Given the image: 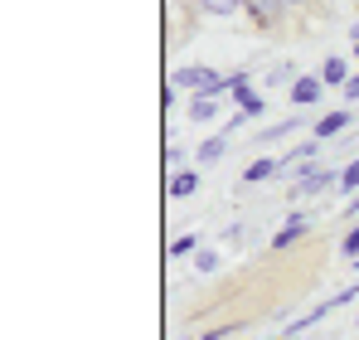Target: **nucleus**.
<instances>
[{"instance_id": "nucleus-1", "label": "nucleus", "mask_w": 359, "mask_h": 340, "mask_svg": "<svg viewBox=\"0 0 359 340\" xmlns=\"http://www.w3.org/2000/svg\"><path fill=\"white\" fill-rule=\"evenodd\" d=\"M170 83H175V88H189L194 98H199V93H204V98H229V73L204 68V63H184V68H175Z\"/></svg>"}, {"instance_id": "nucleus-2", "label": "nucleus", "mask_w": 359, "mask_h": 340, "mask_svg": "<svg viewBox=\"0 0 359 340\" xmlns=\"http://www.w3.org/2000/svg\"><path fill=\"white\" fill-rule=\"evenodd\" d=\"M229 98H233V107H238L248 122H257V117L267 112V103H262V93L252 88V73H248V68L229 73Z\"/></svg>"}, {"instance_id": "nucleus-3", "label": "nucleus", "mask_w": 359, "mask_h": 340, "mask_svg": "<svg viewBox=\"0 0 359 340\" xmlns=\"http://www.w3.org/2000/svg\"><path fill=\"white\" fill-rule=\"evenodd\" d=\"M330 190H340V170L330 166H316L311 175H301V180H292V190H287V200H311V195H330Z\"/></svg>"}, {"instance_id": "nucleus-4", "label": "nucleus", "mask_w": 359, "mask_h": 340, "mask_svg": "<svg viewBox=\"0 0 359 340\" xmlns=\"http://www.w3.org/2000/svg\"><path fill=\"white\" fill-rule=\"evenodd\" d=\"M350 122H355V112L350 107H335V112H325L320 122H311V136L325 146V141H340V136H350Z\"/></svg>"}, {"instance_id": "nucleus-5", "label": "nucleus", "mask_w": 359, "mask_h": 340, "mask_svg": "<svg viewBox=\"0 0 359 340\" xmlns=\"http://www.w3.org/2000/svg\"><path fill=\"white\" fill-rule=\"evenodd\" d=\"M243 10H248V20H252L257 30H272V25H277V20H282L292 5H287V0H248Z\"/></svg>"}, {"instance_id": "nucleus-6", "label": "nucleus", "mask_w": 359, "mask_h": 340, "mask_svg": "<svg viewBox=\"0 0 359 340\" xmlns=\"http://www.w3.org/2000/svg\"><path fill=\"white\" fill-rule=\"evenodd\" d=\"M287 93H292V107H316L320 93H325V83H320V73H301Z\"/></svg>"}, {"instance_id": "nucleus-7", "label": "nucleus", "mask_w": 359, "mask_h": 340, "mask_svg": "<svg viewBox=\"0 0 359 340\" xmlns=\"http://www.w3.org/2000/svg\"><path fill=\"white\" fill-rule=\"evenodd\" d=\"M306 228H311V219H306V214H292L287 224H282L277 233H272V238H267V248H272V253L292 248V243H301V238H306Z\"/></svg>"}, {"instance_id": "nucleus-8", "label": "nucleus", "mask_w": 359, "mask_h": 340, "mask_svg": "<svg viewBox=\"0 0 359 340\" xmlns=\"http://www.w3.org/2000/svg\"><path fill=\"white\" fill-rule=\"evenodd\" d=\"M277 175H282V156H257L243 170V185H262V180H277Z\"/></svg>"}, {"instance_id": "nucleus-9", "label": "nucleus", "mask_w": 359, "mask_h": 340, "mask_svg": "<svg viewBox=\"0 0 359 340\" xmlns=\"http://www.w3.org/2000/svg\"><path fill=\"white\" fill-rule=\"evenodd\" d=\"M350 78H355V73H350V58L345 54H330L320 63V83H325V88H345Z\"/></svg>"}, {"instance_id": "nucleus-10", "label": "nucleus", "mask_w": 359, "mask_h": 340, "mask_svg": "<svg viewBox=\"0 0 359 340\" xmlns=\"http://www.w3.org/2000/svg\"><path fill=\"white\" fill-rule=\"evenodd\" d=\"M224 151H229V136H224V131H214L209 141H199L194 161H199V166H214V161H224Z\"/></svg>"}, {"instance_id": "nucleus-11", "label": "nucleus", "mask_w": 359, "mask_h": 340, "mask_svg": "<svg viewBox=\"0 0 359 340\" xmlns=\"http://www.w3.org/2000/svg\"><path fill=\"white\" fill-rule=\"evenodd\" d=\"M316 156H320V141H316V136H311V141H297V146L282 156V170H297V166H306V161H316Z\"/></svg>"}, {"instance_id": "nucleus-12", "label": "nucleus", "mask_w": 359, "mask_h": 340, "mask_svg": "<svg viewBox=\"0 0 359 340\" xmlns=\"http://www.w3.org/2000/svg\"><path fill=\"white\" fill-rule=\"evenodd\" d=\"M194 190H199V170H175V175H170V200H189V195H194Z\"/></svg>"}, {"instance_id": "nucleus-13", "label": "nucleus", "mask_w": 359, "mask_h": 340, "mask_svg": "<svg viewBox=\"0 0 359 340\" xmlns=\"http://www.w3.org/2000/svg\"><path fill=\"white\" fill-rule=\"evenodd\" d=\"M219 107H224V98H194L189 103V122H219Z\"/></svg>"}, {"instance_id": "nucleus-14", "label": "nucleus", "mask_w": 359, "mask_h": 340, "mask_svg": "<svg viewBox=\"0 0 359 340\" xmlns=\"http://www.w3.org/2000/svg\"><path fill=\"white\" fill-rule=\"evenodd\" d=\"M292 131H297V122H277V126H262L252 141H257V146H272V141H287Z\"/></svg>"}, {"instance_id": "nucleus-15", "label": "nucleus", "mask_w": 359, "mask_h": 340, "mask_svg": "<svg viewBox=\"0 0 359 340\" xmlns=\"http://www.w3.org/2000/svg\"><path fill=\"white\" fill-rule=\"evenodd\" d=\"M248 0H199V10L204 15H214V20H224V15H238Z\"/></svg>"}, {"instance_id": "nucleus-16", "label": "nucleus", "mask_w": 359, "mask_h": 340, "mask_svg": "<svg viewBox=\"0 0 359 340\" xmlns=\"http://www.w3.org/2000/svg\"><path fill=\"white\" fill-rule=\"evenodd\" d=\"M165 253H170V258H194V253H199V233H180V238H170Z\"/></svg>"}, {"instance_id": "nucleus-17", "label": "nucleus", "mask_w": 359, "mask_h": 340, "mask_svg": "<svg viewBox=\"0 0 359 340\" xmlns=\"http://www.w3.org/2000/svg\"><path fill=\"white\" fill-rule=\"evenodd\" d=\"M301 73H297V63H277L272 73H267V88H292Z\"/></svg>"}, {"instance_id": "nucleus-18", "label": "nucleus", "mask_w": 359, "mask_h": 340, "mask_svg": "<svg viewBox=\"0 0 359 340\" xmlns=\"http://www.w3.org/2000/svg\"><path fill=\"white\" fill-rule=\"evenodd\" d=\"M340 195H350V200L359 195V161H350V166H340Z\"/></svg>"}, {"instance_id": "nucleus-19", "label": "nucleus", "mask_w": 359, "mask_h": 340, "mask_svg": "<svg viewBox=\"0 0 359 340\" xmlns=\"http://www.w3.org/2000/svg\"><path fill=\"white\" fill-rule=\"evenodd\" d=\"M194 273H204V277L219 273V253H214V248H199V253H194Z\"/></svg>"}, {"instance_id": "nucleus-20", "label": "nucleus", "mask_w": 359, "mask_h": 340, "mask_svg": "<svg viewBox=\"0 0 359 340\" xmlns=\"http://www.w3.org/2000/svg\"><path fill=\"white\" fill-rule=\"evenodd\" d=\"M340 258H345V263H355V258H359V224L340 238Z\"/></svg>"}, {"instance_id": "nucleus-21", "label": "nucleus", "mask_w": 359, "mask_h": 340, "mask_svg": "<svg viewBox=\"0 0 359 340\" xmlns=\"http://www.w3.org/2000/svg\"><path fill=\"white\" fill-rule=\"evenodd\" d=\"M184 161H189V151H184V146H165V166H170V175L184 170Z\"/></svg>"}, {"instance_id": "nucleus-22", "label": "nucleus", "mask_w": 359, "mask_h": 340, "mask_svg": "<svg viewBox=\"0 0 359 340\" xmlns=\"http://www.w3.org/2000/svg\"><path fill=\"white\" fill-rule=\"evenodd\" d=\"M243 122H248V117H243V112H238V107H233V117H229V122H224V126H219V131H224V136H233V131H238Z\"/></svg>"}, {"instance_id": "nucleus-23", "label": "nucleus", "mask_w": 359, "mask_h": 340, "mask_svg": "<svg viewBox=\"0 0 359 340\" xmlns=\"http://www.w3.org/2000/svg\"><path fill=\"white\" fill-rule=\"evenodd\" d=\"M345 98H350V103H359V73L350 78V83H345Z\"/></svg>"}, {"instance_id": "nucleus-24", "label": "nucleus", "mask_w": 359, "mask_h": 340, "mask_svg": "<svg viewBox=\"0 0 359 340\" xmlns=\"http://www.w3.org/2000/svg\"><path fill=\"white\" fill-rule=\"evenodd\" d=\"M345 219H359V195L350 200V204H345Z\"/></svg>"}, {"instance_id": "nucleus-25", "label": "nucleus", "mask_w": 359, "mask_h": 340, "mask_svg": "<svg viewBox=\"0 0 359 340\" xmlns=\"http://www.w3.org/2000/svg\"><path fill=\"white\" fill-rule=\"evenodd\" d=\"M350 54H359V20H355V30H350Z\"/></svg>"}, {"instance_id": "nucleus-26", "label": "nucleus", "mask_w": 359, "mask_h": 340, "mask_svg": "<svg viewBox=\"0 0 359 340\" xmlns=\"http://www.w3.org/2000/svg\"><path fill=\"white\" fill-rule=\"evenodd\" d=\"M287 5H306V0H287Z\"/></svg>"}, {"instance_id": "nucleus-27", "label": "nucleus", "mask_w": 359, "mask_h": 340, "mask_svg": "<svg viewBox=\"0 0 359 340\" xmlns=\"http://www.w3.org/2000/svg\"><path fill=\"white\" fill-rule=\"evenodd\" d=\"M350 268H355V273H359V258H355V263H350Z\"/></svg>"}, {"instance_id": "nucleus-28", "label": "nucleus", "mask_w": 359, "mask_h": 340, "mask_svg": "<svg viewBox=\"0 0 359 340\" xmlns=\"http://www.w3.org/2000/svg\"><path fill=\"white\" fill-rule=\"evenodd\" d=\"M277 340H297V336H277Z\"/></svg>"}, {"instance_id": "nucleus-29", "label": "nucleus", "mask_w": 359, "mask_h": 340, "mask_svg": "<svg viewBox=\"0 0 359 340\" xmlns=\"http://www.w3.org/2000/svg\"><path fill=\"white\" fill-rule=\"evenodd\" d=\"M184 340H199V336H184Z\"/></svg>"}, {"instance_id": "nucleus-30", "label": "nucleus", "mask_w": 359, "mask_h": 340, "mask_svg": "<svg viewBox=\"0 0 359 340\" xmlns=\"http://www.w3.org/2000/svg\"><path fill=\"white\" fill-rule=\"evenodd\" d=\"M355 331H359V316H355Z\"/></svg>"}]
</instances>
